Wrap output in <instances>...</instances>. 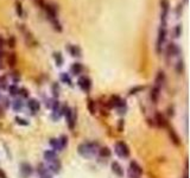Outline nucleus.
<instances>
[{
  "mask_svg": "<svg viewBox=\"0 0 190 178\" xmlns=\"http://www.w3.org/2000/svg\"><path fill=\"white\" fill-rule=\"evenodd\" d=\"M99 151L98 142H82L78 145L77 152L84 158H93Z\"/></svg>",
  "mask_w": 190,
  "mask_h": 178,
  "instance_id": "obj_1",
  "label": "nucleus"
},
{
  "mask_svg": "<svg viewBox=\"0 0 190 178\" xmlns=\"http://www.w3.org/2000/svg\"><path fill=\"white\" fill-rule=\"evenodd\" d=\"M160 5V26H166V19L170 11V2L169 0H159Z\"/></svg>",
  "mask_w": 190,
  "mask_h": 178,
  "instance_id": "obj_2",
  "label": "nucleus"
},
{
  "mask_svg": "<svg viewBox=\"0 0 190 178\" xmlns=\"http://www.w3.org/2000/svg\"><path fill=\"white\" fill-rule=\"evenodd\" d=\"M166 36H168V29L166 26H159L158 29V36H157V43H156V51L157 53L162 52V47L166 41Z\"/></svg>",
  "mask_w": 190,
  "mask_h": 178,
  "instance_id": "obj_3",
  "label": "nucleus"
},
{
  "mask_svg": "<svg viewBox=\"0 0 190 178\" xmlns=\"http://www.w3.org/2000/svg\"><path fill=\"white\" fill-rule=\"evenodd\" d=\"M115 153L118 154L120 158H128L130 157V147L125 141H118L114 146Z\"/></svg>",
  "mask_w": 190,
  "mask_h": 178,
  "instance_id": "obj_4",
  "label": "nucleus"
},
{
  "mask_svg": "<svg viewBox=\"0 0 190 178\" xmlns=\"http://www.w3.org/2000/svg\"><path fill=\"white\" fill-rule=\"evenodd\" d=\"M77 84H78V87L81 88V90L84 91V93H89L90 89H92V80H90L88 76H84V75L78 77Z\"/></svg>",
  "mask_w": 190,
  "mask_h": 178,
  "instance_id": "obj_5",
  "label": "nucleus"
},
{
  "mask_svg": "<svg viewBox=\"0 0 190 178\" xmlns=\"http://www.w3.org/2000/svg\"><path fill=\"white\" fill-rule=\"evenodd\" d=\"M45 10V13H47V17L49 18V20H52V19H56L57 18V6L55 4H45L44 7Z\"/></svg>",
  "mask_w": 190,
  "mask_h": 178,
  "instance_id": "obj_6",
  "label": "nucleus"
},
{
  "mask_svg": "<svg viewBox=\"0 0 190 178\" xmlns=\"http://www.w3.org/2000/svg\"><path fill=\"white\" fill-rule=\"evenodd\" d=\"M179 53H181V47H178V44L172 43V42L169 43V45L166 47V56H168V58L178 56Z\"/></svg>",
  "mask_w": 190,
  "mask_h": 178,
  "instance_id": "obj_7",
  "label": "nucleus"
},
{
  "mask_svg": "<svg viewBox=\"0 0 190 178\" xmlns=\"http://www.w3.org/2000/svg\"><path fill=\"white\" fill-rule=\"evenodd\" d=\"M37 173L39 175V178H52V175L48 170L45 163H39L37 165Z\"/></svg>",
  "mask_w": 190,
  "mask_h": 178,
  "instance_id": "obj_8",
  "label": "nucleus"
},
{
  "mask_svg": "<svg viewBox=\"0 0 190 178\" xmlns=\"http://www.w3.org/2000/svg\"><path fill=\"white\" fill-rule=\"evenodd\" d=\"M32 173H33V167L31 166V164H29V163H22L20 164V175L24 178L30 177Z\"/></svg>",
  "mask_w": 190,
  "mask_h": 178,
  "instance_id": "obj_9",
  "label": "nucleus"
},
{
  "mask_svg": "<svg viewBox=\"0 0 190 178\" xmlns=\"http://www.w3.org/2000/svg\"><path fill=\"white\" fill-rule=\"evenodd\" d=\"M154 125H157L160 128H166L168 127V121H166L165 116L162 114V113L157 112L156 115H154Z\"/></svg>",
  "mask_w": 190,
  "mask_h": 178,
  "instance_id": "obj_10",
  "label": "nucleus"
},
{
  "mask_svg": "<svg viewBox=\"0 0 190 178\" xmlns=\"http://www.w3.org/2000/svg\"><path fill=\"white\" fill-rule=\"evenodd\" d=\"M45 165H47L48 170L50 172H53V173H58V172L61 171V167H62V164H61V161H59L58 158L56 160H53V161L47 163Z\"/></svg>",
  "mask_w": 190,
  "mask_h": 178,
  "instance_id": "obj_11",
  "label": "nucleus"
},
{
  "mask_svg": "<svg viewBox=\"0 0 190 178\" xmlns=\"http://www.w3.org/2000/svg\"><path fill=\"white\" fill-rule=\"evenodd\" d=\"M67 50L69 51V53H70L72 57H78V58L82 57V50H81V47H78V45L68 44V45H67Z\"/></svg>",
  "mask_w": 190,
  "mask_h": 178,
  "instance_id": "obj_12",
  "label": "nucleus"
},
{
  "mask_svg": "<svg viewBox=\"0 0 190 178\" xmlns=\"http://www.w3.org/2000/svg\"><path fill=\"white\" fill-rule=\"evenodd\" d=\"M165 81H166L165 72H164L163 70H159L158 72H157V75H156V78H154V86L162 89V87L164 86Z\"/></svg>",
  "mask_w": 190,
  "mask_h": 178,
  "instance_id": "obj_13",
  "label": "nucleus"
},
{
  "mask_svg": "<svg viewBox=\"0 0 190 178\" xmlns=\"http://www.w3.org/2000/svg\"><path fill=\"white\" fill-rule=\"evenodd\" d=\"M28 108L30 109V112L32 114H36L37 112H39V108H41V105H39V101L36 100V99H29L28 100Z\"/></svg>",
  "mask_w": 190,
  "mask_h": 178,
  "instance_id": "obj_14",
  "label": "nucleus"
},
{
  "mask_svg": "<svg viewBox=\"0 0 190 178\" xmlns=\"http://www.w3.org/2000/svg\"><path fill=\"white\" fill-rule=\"evenodd\" d=\"M168 131H169V136H170V140H171L172 144L175 146H179L181 145V139H179V136L177 134V132L172 127H169V126H168Z\"/></svg>",
  "mask_w": 190,
  "mask_h": 178,
  "instance_id": "obj_15",
  "label": "nucleus"
},
{
  "mask_svg": "<svg viewBox=\"0 0 190 178\" xmlns=\"http://www.w3.org/2000/svg\"><path fill=\"white\" fill-rule=\"evenodd\" d=\"M83 71H84V67H83L82 63H80V62H76V63H72L70 67V72L72 75H75V76H78V75H81Z\"/></svg>",
  "mask_w": 190,
  "mask_h": 178,
  "instance_id": "obj_16",
  "label": "nucleus"
},
{
  "mask_svg": "<svg viewBox=\"0 0 190 178\" xmlns=\"http://www.w3.org/2000/svg\"><path fill=\"white\" fill-rule=\"evenodd\" d=\"M111 167H112V171L114 175H117V176L120 178L124 177V169H122V166L120 165V163H118V161H112Z\"/></svg>",
  "mask_w": 190,
  "mask_h": 178,
  "instance_id": "obj_17",
  "label": "nucleus"
},
{
  "mask_svg": "<svg viewBox=\"0 0 190 178\" xmlns=\"http://www.w3.org/2000/svg\"><path fill=\"white\" fill-rule=\"evenodd\" d=\"M24 33V37H25V42L28 44V47H36L37 45V42H36L35 37L32 36V33L30 32L29 30L26 29L25 31H23Z\"/></svg>",
  "mask_w": 190,
  "mask_h": 178,
  "instance_id": "obj_18",
  "label": "nucleus"
},
{
  "mask_svg": "<svg viewBox=\"0 0 190 178\" xmlns=\"http://www.w3.org/2000/svg\"><path fill=\"white\" fill-rule=\"evenodd\" d=\"M18 62V57L16 52H10L6 55V63L10 68H14L17 65Z\"/></svg>",
  "mask_w": 190,
  "mask_h": 178,
  "instance_id": "obj_19",
  "label": "nucleus"
},
{
  "mask_svg": "<svg viewBox=\"0 0 190 178\" xmlns=\"http://www.w3.org/2000/svg\"><path fill=\"white\" fill-rule=\"evenodd\" d=\"M159 96H160V88L153 86L152 89H151V93H150V99L153 103H157L158 100H159Z\"/></svg>",
  "mask_w": 190,
  "mask_h": 178,
  "instance_id": "obj_20",
  "label": "nucleus"
},
{
  "mask_svg": "<svg viewBox=\"0 0 190 178\" xmlns=\"http://www.w3.org/2000/svg\"><path fill=\"white\" fill-rule=\"evenodd\" d=\"M57 159V153L52 151V150H47L44 152V160L45 163H50V161H53V160Z\"/></svg>",
  "mask_w": 190,
  "mask_h": 178,
  "instance_id": "obj_21",
  "label": "nucleus"
},
{
  "mask_svg": "<svg viewBox=\"0 0 190 178\" xmlns=\"http://www.w3.org/2000/svg\"><path fill=\"white\" fill-rule=\"evenodd\" d=\"M59 78H61V82L62 83L68 84L69 87H72V80H71V76L68 74V72H61Z\"/></svg>",
  "mask_w": 190,
  "mask_h": 178,
  "instance_id": "obj_22",
  "label": "nucleus"
},
{
  "mask_svg": "<svg viewBox=\"0 0 190 178\" xmlns=\"http://www.w3.org/2000/svg\"><path fill=\"white\" fill-rule=\"evenodd\" d=\"M130 170H132L133 172H136V173H138L139 176H142V167L138 163H137L136 160H132L130 163Z\"/></svg>",
  "mask_w": 190,
  "mask_h": 178,
  "instance_id": "obj_23",
  "label": "nucleus"
},
{
  "mask_svg": "<svg viewBox=\"0 0 190 178\" xmlns=\"http://www.w3.org/2000/svg\"><path fill=\"white\" fill-rule=\"evenodd\" d=\"M50 146L52 147V151H55V152H61V151H63V148L61 147L59 140L58 139H56V138L50 139Z\"/></svg>",
  "mask_w": 190,
  "mask_h": 178,
  "instance_id": "obj_24",
  "label": "nucleus"
},
{
  "mask_svg": "<svg viewBox=\"0 0 190 178\" xmlns=\"http://www.w3.org/2000/svg\"><path fill=\"white\" fill-rule=\"evenodd\" d=\"M53 59H55V63L57 67H62L64 63V58H63V55L59 52V51H55L53 52Z\"/></svg>",
  "mask_w": 190,
  "mask_h": 178,
  "instance_id": "obj_25",
  "label": "nucleus"
},
{
  "mask_svg": "<svg viewBox=\"0 0 190 178\" xmlns=\"http://www.w3.org/2000/svg\"><path fill=\"white\" fill-rule=\"evenodd\" d=\"M24 107V102L22 99H16V100L12 102V108L14 112H20Z\"/></svg>",
  "mask_w": 190,
  "mask_h": 178,
  "instance_id": "obj_26",
  "label": "nucleus"
},
{
  "mask_svg": "<svg viewBox=\"0 0 190 178\" xmlns=\"http://www.w3.org/2000/svg\"><path fill=\"white\" fill-rule=\"evenodd\" d=\"M98 152H99L100 157H102V158H109V157L112 156V151L107 147V146L99 148V151H98Z\"/></svg>",
  "mask_w": 190,
  "mask_h": 178,
  "instance_id": "obj_27",
  "label": "nucleus"
},
{
  "mask_svg": "<svg viewBox=\"0 0 190 178\" xmlns=\"http://www.w3.org/2000/svg\"><path fill=\"white\" fill-rule=\"evenodd\" d=\"M87 107H88V111L92 115H95L96 113V103L93 99H88V102H87Z\"/></svg>",
  "mask_w": 190,
  "mask_h": 178,
  "instance_id": "obj_28",
  "label": "nucleus"
},
{
  "mask_svg": "<svg viewBox=\"0 0 190 178\" xmlns=\"http://www.w3.org/2000/svg\"><path fill=\"white\" fill-rule=\"evenodd\" d=\"M14 6H16V12H17V16L19 18H22L24 16V8H23V4L19 1V0H17L16 1V4H14Z\"/></svg>",
  "mask_w": 190,
  "mask_h": 178,
  "instance_id": "obj_29",
  "label": "nucleus"
},
{
  "mask_svg": "<svg viewBox=\"0 0 190 178\" xmlns=\"http://www.w3.org/2000/svg\"><path fill=\"white\" fill-rule=\"evenodd\" d=\"M50 22H51V24H52L55 31H57V32H62V31H63V26H62V24H61V22H59L57 18H56V19H52V20H50Z\"/></svg>",
  "mask_w": 190,
  "mask_h": 178,
  "instance_id": "obj_30",
  "label": "nucleus"
},
{
  "mask_svg": "<svg viewBox=\"0 0 190 178\" xmlns=\"http://www.w3.org/2000/svg\"><path fill=\"white\" fill-rule=\"evenodd\" d=\"M6 44H7V47H10V49H14L16 45H17V39H16V37H14L13 35H11L8 38H7Z\"/></svg>",
  "mask_w": 190,
  "mask_h": 178,
  "instance_id": "obj_31",
  "label": "nucleus"
},
{
  "mask_svg": "<svg viewBox=\"0 0 190 178\" xmlns=\"http://www.w3.org/2000/svg\"><path fill=\"white\" fill-rule=\"evenodd\" d=\"M176 72L179 74V75H182L184 72V62L182 58H179L177 61V64H176Z\"/></svg>",
  "mask_w": 190,
  "mask_h": 178,
  "instance_id": "obj_32",
  "label": "nucleus"
},
{
  "mask_svg": "<svg viewBox=\"0 0 190 178\" xmlns=\"http://www.w3.org/2000/svg\"><path fill=\"white\" fill-rule=\"evenodd\" d=\"M7 90H8V94L11 95V96H16V95H18L19 88L17 87V84H10L7 87Z\"/></svg>",
  "mask_w": 190,
  "mask_h": 178,
  "instance_id": "obj_33",
  "label": "nucleus"
},
{
  "mask_svg": "<svg viewBox=\"0 0 190 178\" xmlns=\"http://www.w3.org/2000/svg\"><path fill=\"white\" fill-rule=\"evenodd\" d=\"M144 89H145V87H144V86H136V87H133V88L130 89V93H128V94H130V95H136V94H138V93L142 91Z\"/></svg>",
  "mask_w": 190,
  "mask_h": 178,
  "instance_id": "obj_34",
  "label": "nucleus"
},
{
  "mask_svg": "<svg viewBox=\"0 0 190 178\" xmlns=\"http://www.w3.org/2000/svg\"><path fill=\"white\" fill-rule=\"evenodd\" d=\"M51 91H52V95L53 97H58L59 95V86L57 82H55L52 84V87H51Z\"/></svg>",
  "mask_w": 190,
  "mask_h": 178,
  "instance_id": "obj_35",
  "label": "nucleus"
},
{
  "mask_svg": "<svg viewBox=\"0 0 190 178\" xmlns=\"http://www.w3.org/2000/svg\"><path fill=\"white\" fill-rule=\"evenodd\" d=\"M58 140H59V144H61V147L64 150V148L67 147V145H68V136H61L58 138Z\"/></svg>",
  "mask_w": 190,
  "mask_h": 178,
  "instance_id": "obj_36",
  "label": "nucleus"
},
{
  "mask_svg": "<svg viewBox=\"0 0 190 178\" xmlns=\"http://www.w3.org/2000/svg\"><path fill=\"white\" fill-rule=\"evenodd\" d=\"M182 35V25L181 24H178L175 26V29H173V36L176 37V38H179Z\"/></svg>",
  "mask_w": 190,
  "mask_h": 178,
  "instance_id": "obj_37",
  "label": "nucleus"
},
{
  "mask_svg": "<svg viewBox=\"0 0 190 178\" xmlns=\"http://www.w3.org/2000/svg\"><path fill=\"white\" fill-rule=\"evenodd\" d=\"M10 76H11L12 81H13V84H16L20 80V74L18 71H12L11 74H10Z\"/></svg>",
  "mask_w": 190,
  "mask_h": 178,
  "instance_id": "obj_38",
  "label": "nucleus"
},
{
  "mask_svg": "<svg viewBox=\"0 0 190 178\" xmlns=\"http://www.w3.org/2000/svg\"><path fill=\"white\" fill-rule=\"evenodd\" d=\"M18 95H20L23 99H28V97H29V90L26 88H19Z\"/></svg>",
  "mask_w": 190,
  "mask_h": 178,
  "instance_id": "obj_39",
  "label": "nucleus"
},
{
  "mask_svg": "<svg viewBox=\"0 0 190 178\" xmlns=\"http://www.w3.org/2000/svg\"><path fill=\"white\" fill-rule=\"evenodd\" d=\"M7 77L6 76H0V89H6L8 86H7Z\"/></svg>",
  "mask_w": 190,
  "mask_h": 178,
  "instance_id": "obj_40",
  "label": "nucleus"
},
{
  "mask_svg": "<svg viewBox=\"0 0 190 178\" xmlns=\"http://www.w3.org/2000/svg\"><path fill=\"white\" fill-rule=\"evenodd\" d=\"M16 122H17L18 125H22V126H28V125H29V122H28L25 119H22L19 118V116L16 118Z\"/></svg>",
  "mask_w": 190,
  "mask_h": 178,
  "instance_id": "obj_41",
  "label": "nucleus"
},
{
  "mask_svg": "<svg viewBox=\"0 0 190 178\" xmlns=\"http://www.w3.org/2000/svg\"><path fill=\"white\" fill-rule=\"evenodd\" d=\"M182 11H183V4H178L177 8H176V16H177V18L182 16Z\"/></svg>",
  "mask_w": 190,
  "mask_h": 178,
  "instance_id": "obj_42",
  "label": "nucleus"
},
{
  "mask_svg": "<svg viewBox=\"0 0 190 178\" xmlns=\"http://www.w3.org/2000/svg\"><path fill=\"white\" fill-rule=\"evenodd\" d=\"M2 102H0V105H2L4 108H7V107H10V100L7 99V97H0Z\"/></svg>",
  "mask_w": 190,
  "mask_h": 178,
  "instance_id": "obj_43",
  "label": "nucleus"
},
{
  "mask_svg": "<svg viewBox=\"0 0 190 178\" xmlns=\"http://www.w3.org/2000/svg\"><path fill=\"white\" fill-rule=\"evenodd\" d=\"M6 44V41H5V38L2 37V36H0V49H2L4 47V45Z\"/></svg>",
  "mask_w": 190,
  "mask_h": 178,
  "instance_id": "obj_44",
  "label": "nucleus"
},
{
  "mask_svg": "<svg viewBox=\"0 0 190 178\" xmlns=\"http://www.w3.org/2000/svg\"><path fill=\"white\" fill-rule=\"evenodd\" d=\"M35 2H36V4H37L38 6H41V7H44V5H45L44 0H35Z\"/></svg>",
  "mask_w": 190,
  "mask_h": 178,
  "instance_id": "obj_45",
  "label": "nucleus"
},
{
  "mask_svg": "<svg viewBox=\"0 0 190 178\" xmlns=\"http://www.w3.org/2000/svg\"><path fill=\"white\" fill-rule=\"evenodd\" d=\"M6 56V53H5V51L2 50V49H0V61H2V58L5 57Z\"/></svg>",
  "mask_w": 190,
  "mask_h": 178,
  "instance_id": "obj_46",
  "label": "nucleus"
},
{
  "mask_svg": "<svg viewBox=\"0 0 190 178\" xmlns=\"http://www.w3.org/2000/svg\"><path fill=\"white\" fill-rule=\"evenodd\" d=\"M0 178H7V176H6V173L4 171H2V169L0 167Z\"/></svg>",
  "mask_w": 190,
  "mask_h": 178,
  "instance_id": "obj_47",
  "label": "nucleus"
},
{
  "mask_svg": "<svg viewBox=\"0 0 190 178\" xmlns=\"http://www.w3.org/2000/svg\"><path fill=\"white\" fill-rule=\"evenodd\" d=\"M169 115L173 116V108H171V107H169Z\"/></svg>",
  "mask_w": 190,
  "mask_h": 178,
  "instance_id": "obj_48",
  "label": "nucleus"
},
{
  "mask_svg": "<svg viewBox=\"0 0 190 178\" xmlns=\"http://www.w3.org/2000/svg\"><path fill=\"white\" fill-rule=\"evenodd\" d=\"M1 69H4V63H2V61H0V70Z\"/></svg>",
  "mask_w": 190,
  "mask_h": 178,
  "instance_id": "obj_49",
  "label": "nucleus"
},
{
  "mask_svg": "<svg viewBox=\"0 0 190 178\" xmlns=\"http://www.w3.org/2000/svg\"><path fill=\"white\" fill-rule=\"evenodd\" d=\"M183 178H188V175H187V171H185V173H184V177Z\"/></svg>",
  "mask_w": 190,
  "mask_h": 178,
  "instance_id": "obj_50",
  "label": "nucleus"
},
{
  "mask_svg": "<svg viewBox=\"0 0 190 178\" xmlns=\"http://www.w3.org/2000/svg\"><path fill=\"white\" fill-rule=\"evenodd\" d=\"M183 2L184 4H187V2H188V0H183Z\"/></svg>",
  "mask_w": 190,
  "mask_h": 178,
  "instance_id": "obj_51",
  "label": "nucleus"
}]
</instances>
